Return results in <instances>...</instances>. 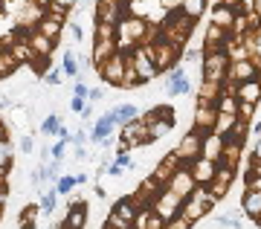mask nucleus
Listing matches in <instances>:
<instances>
[{
  "label": "nucleus",
  "mask_w": 261,
  "mask_h": 229,
  "mask_svg": "<svg viewBox=\"0 0 261 229\" xmlns=\"http://www.w3.org/2000/svg\"><path fill=\"white\" fill-rule=\"evenodd\" d=\"M157 32L166 41H171V44H177V46H186V41L192 38V32H195V18H189L186 12H168V18L166 20H160L157 23Z\"/></svg>",
  "instance_id": "1"
},
{
  "label": "nucleus",
  "mask_w": 261,
  "mask_h": 229,
  "mask_svg": "<svg viewBox=\"0 0 261 229\" xmlns=\"http://www.w3.org/2000/svg\"><path fill=\"white\" fill-rule=\"evenodd\" d=\"M151 49V58H154V64L160 67V73H168L174 64H180L183 61V46L171 44V41H166L163 35H157L154 41L148 44Z\"/></svg>",
  "instance_id": "2"
},
{
  "label": "nucleus",
  "mask_w": 261,
  "mask_h": 229,
  "mask_svg": "<svg viewBox=\"0 0 261 229\" xmlns=\"http://www.w3.org/2000/svg\"><path fill=\"white\" fill-rule=\"evenodd\" d=\"M226 70H229V53L224 46L221 49H203V58H200V79H209V82H226Z\"/></svg>",
  "instance_id": "3"
},
{
  "label": "nucleus",
  "mask_w": 261,
  "mask_h": 229,
  "mask_svg": "<svg viewBox=\"0 0 261 229\" xmlns=\"http://www.w3.org/2000/svg\"><path fill=\"white\" fill-rule=\"evenodd\" d=\"M154 139H151V128H148V122L142 119H130L122 125L119 131V148H125V151H130V148H145L151 145Z\"/></svg>",
  "instance_id": "4"
},
{
  "label": "nucleus",
  "mask_w": 261,
  "mask_h": 229,
  "mask_svg": "<svg viewBox=\"0 0 261 229\" xmlns=\"http://www.w3.org/2000/svg\"><path fill=\"white\" fill-rule=\"evenodd\" d=\"M183 200H186V197H183V194H177L174 192V189H163V192L157 194V197H154V203H151V209L157 212L160 218L166 220V226L168 223H171V220L177 218L180 215V209H183Z\"/></svg>",
  "instance_id": "5"
},
{
  "label": "nucleus",
  "mask_w": 261,
  "mask_h": 229,
  "mask_svg": "<svg viewBox=\"0 0 261 229\" xmlns=\"http://www.w3.org/2000/svg\"><path fill=\"white\" fill-rule=\"evenodd\" d=\"M130 64V53H122V49H116V53L105 61L102 67H99V79H102L105 84H113V87H119L122 79H125V70H128Z\"/></svg>",
  "instance_id": "6"
},
{
  "label": "nucleus",
  "mask_w": 261,
  "mask_h": 229,
  "mask_svg": "<svg viewBox=\"0 0 261 229\" xmlns=\"http://www.w3.org/2000/svg\"><path fill=\"white\" fill-rule=\"evenodd\" d=\"M166 93L171 96V99H177V96H189V93L195 90L192 87V82H189V70H186V61H180V64H174L171 70H168L166 75Z\"/></svg>",
  "instance_id": "7"
},
{
  "label": "nucleus",
  "mask_w": 261,
  "mask_h": 229,
  "mask_svg": "<svg viewBox=\"0 0 261 229\" xmlns=\"http://www.w3.org/2000/svg\"><path fill=\"white\" fill-rule=\"evenodd\" d=\"M174 154H177V160L183 165H189L192 160H197V157L203 154V131L192 128L186 137L180 139V145L174 148Z\"/></svg>",
  "instance_id": "8"
},
{
  "label": "nucleus",
  "mask_w": 261,
  "mask_h": 229,
  "mask_svg": "<svg viewBox=\"0 0 261 229\" xmlns=\"http://www.w3.org/2000/svg\"><path fill=\"white\" fill-rule=\"evenodd\" d=\"M130 64L137 67V73L145 79V84L154 82L160 75V67L154 64V58H151V49L148 44H140V46H134V53H130Z\"/></svg>",
  "instance_id": "9"
},
{
  "label": "nucleus",
  "mask_w": 261,
  "mask_h": 229,
  "mask_svg": "<svg viewBox=\"0 0 261 229\" xmlns=\"http://www.w3.org/2000/svg\"><path fill=\"white\" fill-rule=\"evenodd\" d=\"M116 125H122L119 113H116V108H111L108 113H102V116L90 125V142H96V145H99L105 137H111L113 131H116Z\"/></svg>",
  "instance_id": "10"
},
{
  "label": "nucleus",
  "mask_w": 261,
  "mask_h": 229,
  "mask_svg": "<svg viewBox=\"0 0 261 229\" xmlns=\"http://www.w3.org/2000/svg\"><path fill=\"white\" fill-rule=\"evenodd\" d=\"M247 79H261L258 73V64L252 58H238V61H229V70H226V82H235L241 84Z\"/></svg>",
  "instance_id": "11"
},
{
  "label": "nucleus",
  "mask_w": 261,
  "mask_h": 229,
  "mask_svg": "<svg viewBox=\"0 0 261 229\" xmlns=\"http://www.w3.org/2000/svg\"><path fill=\"white\" fill-rule=\"evenodd\" d=\"M232 180H235V165L218 163V171H215L212 183H209V192H212L215 197H221V200H224L226 194H229V186H232Z\"/></svg>",
  "instance_id": "12"
},
{
  "label": "nucleus",
  "mask_w": 261,
  "mask_h": 229,
  "mask_svg": "<svg viewBox=\"0 0 261 229\" xmlns=\"http://www.w3.org/2000/svg\"><path fill=\"white\" fill-rule=\"evenodd\" d=\"M195 186H197V180H195V174H192L189 165H180L177 171H174V177L168 180V189H174V192L183 194V197H189V194L195 192Z\"/></svg>",
  "instance_id": "13"
},
{
  "label": "nucleus",
  "mask_w": 261,
  "mask_h": 229,
  "mask_svg": "<svg viewBox=\"0 0 261 229\" xmlns=\"http://www.w3.org/2000/svg\"><path fill=\"white\" fill-rule=\"evenodd\" d=\"M215 122H218V105H195V125L192 128L197 131H215Z\"/></svg>",
  "instance_id": "14"
},
{
  "label": "nucleus",
  "mask_w": 261,
  "mask_h": 229,
  "mask_svg": "<svg viewBox=\"0 0 261 229\" xmlns=\"http://www.w3.org/2000/svg\"><path fill=\"white\" fill-rule=\"evenodd\" d=\"M189 168H192V174H195L197 183L209 186V183H212V177H215V171H218V163L200 154L197 160H192V163H189Z\"/></svg>",
  "instance_id": "15"
},
{
  "label": "nucleus",
  "mask_w": 261,
  "mask_h": 229,
  "mask_svg": "<svg viewBox=\"0 0 261 229\" xmlns=\"http://www.w3.org/2000/svg\"><path fill=\"white\" fill-rule=\"evenodd\" d=\"M27 41H29V46L35 49V55H53L56 53V38H49V35H44L41 29H27Z\"/></svg>",
  "instance_id": "16"
},
{
  "label": "nucleus",
  "mask_w": 261,
  "mask_h": 229,
  "mask_svg": "<svg viewBox=\"0 0 261 229\" xmlns=\"http://www.w3.org/2000/svg\"><path fill=\"white\" fill-rule=\"evenodd\" d=\"M241 209L247 218L255 220V226H261L258 220H261V192H255V189H244L241 194Z\"/></svg>",
  "instance_id": "17"
},
{
  "label": "nucleus",
  "mask_w": 261,
  "mask_h": 229,
  "mask_svg": "<svg viewBox=\"0 0 261 229\" xmlns=\"http://www.w3.org/2000/svg\"><path fill=\"white\" fill-rule=\"evenodd\" d=\"M180 165H183V163L177 160V154H174V151H168V154L157 163V168H154V177H157L163 186H168V180L174 177V171H177Z\"/></svg>",
  "instance_id": "18"
},
{
  "label": "nucleus",
  "mask_w": 261,
  "mask_h": 229,
  "mask_svg": "<svg viewBox=\"0 0 261 229\" xmlns=\"http://www.w3.org/2000/svg\"><path fill=\"white\" fill-rule=\"evenodd\" d=\"M224 137L218 134V131H206L203 134V157L215 160V163H221V157H224Z\"/></svg>",
  "instance_id": "19"
},
{
  "label": "nucleus",
  "mask_w": 261,
  "mask_h": 229,
  "mask_svg": "<svg viewBox=\"0 0 261 229\" xmlns=\"http://www.w3.org/2000/svg\"><path fill=\"white\" fill-rule=\"evenodd\" d=\"M221 93H224V82H209V79H200L197 101H200V105H218Z\"/></svg>",
  "instance_id": "20"
},
{
  "label": "nucleus",
  "mask_w": 261,
  "mask_h": 229,
  "mask_svg": "<svg viewBox=\"0 0 261 229\" xmlns=\"http://www.w3.org/2000/svg\"><path fill=\"white\" fill-rule=\"evenodd\" d=\"M235 15H238V9L221 0L218 6H212V12H209V20H212V23H218V27H224V29H232Z\"/></svg>",
  "instance_id": "21"
},
{
  "label": "nucleus",
  "mask_w": 261,
  "mask_h": 229,
  "mask_svg": "<svg viewBox=\"0 0 261 229\" xmlns=\"http://www.w3.org/2000/svg\"><path fill=\"white\" fill-rule=\"evenodd\" d=\"M226 38H229V29L209 20V29L203 32V49H221V46H226Z\"/></svg>",
  "instance_id": "22"
},
{
  "label": "nucleus",
  "mask_w": 261,
  "mask_h": 229,
  "mask_svg": "<svg viewBox=\"0 0 261 229\" xmlns=\"http://www.w3.org/2000/svg\"><path fill=\"white\" fill-rule=\"evenodd\" d=\"M61 223H64V226H75V229L84 226V223H87V203L73 197L70 209H67V218H61Z\"/></svg>",
  "instance_id": "23"
},
{
  "label": "nucleus",
  "mask_w": 261,
  "mask_h": 229,
  "mask_svg": "<svg viewBox=\"0 0 261 229\" xmlns=\"http://www.w3.org/2000/svg\"><path fill=\"white\" fill-rule=\"evenodd\" d=\"M119 46H116V38H108V41H93V67L99 70V67L111 58L113 53H116Z\"/></svg>",
  "instance_id": "24"
},
{
  "label": "nucleus",
  "mask_w": 261,
  "mask_h": 229,
  "mask_svg": "<svg viewBox=\"0 0 261 229\" xmlns=\"http://www.w3.org/2000/svg\"><path fill=\"white\" fill-rule=\"evenodd\" d=\"M235 96L241 101H255L258 105L261 99V79H247V82L238 84V90H235Z\"/></svg>",
  "instance_id": "25"
},
{
  "label": "nucleus",
  "mask_w": 261,
  "mask_h": 229,
  "mask_svg": "<svg viewBox=\"0 0 261 229\" xmlns=\"http://www.w3.org/2000/svg\"><path fill=\"white\" fill-rule=\"evenodd\" d=\"M87 64V61H79V58H75V53H70V49H64V53H61V67H64V73L70 75V79H79V73H82V67Z\"/></svg>",
  "instance_id": "26"
},
{
  "label": "nucleus",
  "mask_w": 261,
  "mask_h": 229,
  "mask_svg": "<svg viewBox=\"0 0 261 229\" xmlns=\"http://www.w3.org/2000/svg\"><path fill=\"white\" fill-rule=\"evenodd\" d=\"M56 200H58V189H41L38 194V206H41V215H53L56 212Z\"/></svg>",
  "instance_id": "27"
},
{
  "label": "nucleus",
  "mask_w": 261,
  "mask_h": 229,
  "mask_svg": "<svg viewBox=\"0 0 261 229\" xmlns=\"http://www.w3.org/2000/svg\"><path fill=\"white\" fill-rule=\"evenodd\" d=\"M61 125H64V119H61V116H58V113H47V116H44V122H41V134H44V137H58V131H61Z\"/></svg>",
  "instance_id": "28"
},
{
  "label": "nucleus",
  "mask_w": 261,
  "mask_h": 229,
  "mask_svg": "<svg viewBox=\"0 0 261 229\" xmlns=\"http://www.w3.org/2000/svg\"><path fill=\"white\" fill-rule=\"evenodd\" d=\"M18 58L12 55V49H0V79H6V75H15L18 70Z\"/></svg>",
  "instance_id": "29"
},
{
  "label": "nucleus",
  "mask_w": 261,
  "mask_h": 229,
  "mask_svg": "<svg viewBox=\"0 0 261 229\" xmlns=\"http://www.w3.org/2000/svg\"><path fill=\"white\" fill-rule=\"evenodd\" d=\"M241 119L238 113H226V110H218V122H215V131L224 137V134H229V131L235 128V122Z\"/></svg>",
  "instance_id": "30"
},
{
  "label": "nucleus",
  "mask_w": 261,
  "mask_h": 229,
  "mask_svg": "<svg viewBox=\"0 0 261 229\" xmlns=\"http://www.w3.org/2000/svg\"><path fill=\"white\" fill-rule=\"evenodd\" d=\"M244 44H247V49H250V58L261 61V27L252 29V32H247V35H244Z\"/></svg>",
  "instance_id": "31"
},
{
  "label": "nucleus",
  "mask_w": 261,
  "mask_h": 229,
  "mask_svg": "<svg viewBox=\"0 0 261 229\" xmlns=\"http://www.w3.org/2000/svg\"><path fill=\"white\" fill-rule=\"evenodd\" d=\"M241 154H244L241 142H226V145H224V157H221V163L235 165V168H238V163H241Z\"/></svg>",
  "instance_id": "32"
},
{
  "label": "nucleus",
  "mask_w": 261,
  "mask_h": 229,
  "mask_svg": "<svg viewBox=\"0 0 261 229\" xmlns=\"http://www.w3.org/2000/svg\"><path fill=\"white\" fill-rule=\"evenodd\" d=\"M145 84V79H142L140 73H137V67L134 64H128V70H125V79H122V90H134V87H142Z\"/></svg>",
  "instance_id": "33"
},
{
  "label": "nucleus",
  "mask_w": 261,
  "mask_h": 229,
  "mask_svg": "<svg viewBox=\"0 0 261 229\" xmlns=\"http://www.w3.org/2000/svg\"><path fill=\"white\" fill-rule=\"evenodd\" d=\"M180 12H186L189 18H200L206 12V0H180Z\"/></svg>",
  "instance_id": "34"
},
{
  "label": "nucleus",
  "mask_w": 261,
  "mask_h": 229,
  "mask_svg": "<svg viewBox=\"0 0 261 229\" xmlns=\"http://www.w3.org/2000/svg\"><path fill=\"white\" fill-rule=\"evenodd\" d=\"M148 128H151V139H163L168 131L174 128V122H168V119H151Z\"/></svg>",
  "instance_id": "35"
},
{
  "label": "nucleus",
  "mask_w": 261,
  "mask_h": 229,
  "mask_svg": "<svg viewBox=\"0 0 261 229\" xmlns=\"http://www.w3.org/2000/svg\"><path fill=\"white\" fill-rule=\"evenodd\" d=\"M116 113H119V122H122V125H125V122H130V119H140V116H142L140 108H137V105H130V101L119 105V108H116Z\"/></svg>",
  "instance_id": "36"
},
{
  "label": "nucleus",
  "mask_w": 261,
  "mask_h": 229,
  "mask_svg": "<svg viewBox=\"0 0 261 229\" xmlns=\"http://www.w3.org/2000/svg\"><path fill=\"white\" fill-rule=\"evenodd\" d=\"M64 67H49L47 73H44V79H41V82L47 84V87H58V84L64 82Z\"/></svg>",
  "instance_id": "37"
},
{
  "label": "nucleus",
  "mask_w": 261,
  "mask_h": 229,
  "mask_svg": "<svg viewBox=\"0 0 261 229\" xmlns=\"http://www.w3.org/2000/svg\"><path fill=\"white\" fill-rule=\"evenodd\" d=\"M102 226H105V229H130L134 223H130V220H125V218H119L116 212H111V215H108V220H105Z\"/></svg>",
  "instance_id": "38"
},
{
  "label": "nucleus",
  "mask_w": 261,
  "mask_h": 229,
  "mask_svg": "<svg viewBox=\"0 0 261 229\" xmlns=\"http://www.w3.org/2000/svg\"><path fill=\"white\" fill-rule=\"evenodd\" d=\"M203 58V44L200 46H183V61L186 64H197Z\"/></svg>",
  "instance_id": "39"
},
{
  "label": "nucleus",
  "mask_w": 261,
  "mask_h": 229,
  "mask_svg": "<svg viewBox=\"0 0 261 229\" xmlns=\"http://www.w3.org/2000/svg\"><path fill=\"white\" fill-rule=\"evenodd\" d=\"M79 186V180H75V174L73 177H58L56 180V189H58V194H73V189Z\"/></svg>",
  "instance_id": "40"
},
{
  "label": "nucleus",
  "mask_w": 261,
  "mask_h": 229,
  "mask_svg": "<svg viewBox=\"0 0 261 229\" xmlns=\"http://www.w3.org/2000/svg\"><path fill=\"white\" fill-rule=\"evenodd\" d=\"M12 165V145L9 139H0V168H9Z\"/></svg>",
  "instance_id": "41"
},
{
  "label": "nucleus",
  "mask_w": 261,
  "mask_h": 229,
  "mask_svg": "<svg viewBox=\"0 0 261 229\" xmlns=\"http://www.w3.org/2000/svg\"><path fill=\"white\" fill-rule=\"evenodd\" d=\"M255 108H258L255 101H241V105H238V116H241V119H252V116H255Z\"/></svg>",
  "instance_id": "42"
},
{
  "label": "nucleus",
  "mask_w": 261,
  "mask_h": 229,
  "mask_svg": "<svg viewBox=\"0 0 261 229\" xmlns=\"http://www.w3.org/2000/svg\"><path fill=\"white\" fill-rule=\"evenodd\" d=\"M67 29H70V38H73L75 44H82V41H84V29H82V23H79V20L67 23Z\"/></svg>",
  "instance_id": "43"
},
{
  "label": "nucleus",
  "mask_w": 261,
  "mask_h": 229,
  "mask_svg": "<svg viewBox=\"0 0 261 229\" xmlns=\"http://www.w3.org/2000/svg\"><path fill=\"white\" fill-rule=\"evenodd\" d=\"M67 145H73V142H67V139H58L56 145H53V160H64V157H67Z\"/></svg>",
  "instance_id": "44"
},
{
  "label": "nucleus",
  "mask_w": 261,
  "mask_h": 229,
  "mask_svg": "<svg viewBox=\"0 0 261 229\" xmlns=\"http://www.w3.org/2000/svg\"><path fill=\"white\" fill-rule=\"evenodd\" d=\"M18 148H20V154H32V151H35V139L29 137V134H23L20 142H18Z\"/></svg>",
  "instance_id": "45"
},
{
  "label": "nucleus",
  "mask_w": 261,
  "mask_h": 229,
  "mask_svg": "<svg viewBox=\"0 0 261 229\" xmlns=\"http://www.w3.org/2000/svg\"><path fill=\"white\" fill-rule=\"evenodd\" d=\"M244 189H255V192H261V174H247V180H244Z\"/></svg>",
  "instance_id": "46"
},
{
  "label": "nucleus",
  "mask_w": 261,
  "mask_h": 229,
  "mask_svg": "<svg viewBox=\"0 0 261 229\" xmlns=\"http://www.w3.org/2000/svg\"><path fill=\"white\" fill-rule=\"evenodd\" d=\"M84 105H87V101H84V96H75V93H73V99H70V110H73V113H82Z\"/></svg>",
  "instance_id": "47"
},
{
  "label": "nucleus",
  "mask_w": 261,
  "mask_h": 229,
  "mask_svg": "<svg viewBox=\"0 0 261 229\" xmlns=\"http://www.w3.org/2000/svg\"><path fill=\"white\" fill-rule=\"evenodd\" d=\"M79 116H82L84 125H93V122H90V119H93V101H87V105H84V110L79 113Z\"/></svg>",
  "instance_id": "48"
},
{
  "label": "nucleus",
  "mask_w": 261,
  "mask_h": 229,
  "mask_svg": "<svg viewBox=\"0 0 261 229\" xmlns=\"http://www.w3.org/2000/svg\"><path fill=\"white\" fill-rule=\"evenodd\" d=\"M73 93H75V96H84V99H87V96H90V87H87L84 82H79V79H75V84H73Z\"/></svg>",
  "instance_id": "49"
},
{
  "label": "nucleus",
  "mask_w": 261,
  "mask_h": 229,
  "mask_svg": "<svg viewBox=\"0 0 261 229\" xmlns=\"http://www.w3.org/2000/svg\"><path fill=\"white\" fill-rule=\"evenodd\" d=\"M9 108H15V101L6 90H0V110H9Z\"/></svg>",
  "instance_id": "50"
},
{
  "label": "nucleus",
  "mask_w": 261,
  "mask_h": 229,
  "mask_svg": "<svg viewBox=\"0 0 261 229\" xmlns=\"http://www.w3.org/2000/svg\"><path fill=\"white\" fill-rule=\"evenodd\" d=\"M73 157L79 160V163H87V160H90V154H87V148H84V145H75Z\"/></svg>",
  "instance_id": "51"
},
{
  "label": "nucleus",
  "mask_w": 261,
  "mask_h": 229,
  "mask_svg": "<svg viewBox=\"0 0 261 229\" xmlns=\"http://www.w3.org/2000/svg\"><path fill=\"white\" fill-rule=\"evenodd\" d=\"M105 99V90H102V87H90V96H87V101H93V105H96V101H102Z\"/></svg>",
  "instance_id": "52"
},
{
  "label": "nucleus",
  "mask_w": 261,
  "mask_h": 229,
  "mask_svg": "<svg viewBox=\"0 0 261 229\" xmlns=\"http://www.w3.org/2000/svg\"><path fill=\"white\" fill-rule=\"evenodd\" d=\"M38 157H41L44 163H49V160H53V148H38Z\"/></svg>",
  "instance_id": "53"
},
{
  "label": "nucleus",
  "mask_w": 261,
  "mask_h": 229,
  "mask_svg": "<svg viewBox=\"0 0 261 229\" xmlns=\"http://www.w3.org/2000/svg\"><path fill=\"white\" fill-rule=\"evenodd\" d=\"M250 157H252V160H261V137L255 139V145H252V154Z\"/></svg>",
  "instance_id": "54"
},
{
  "label": "nucleus",
  "mask_w": 261,
  "mask_h": 229,
  "mask_svg": "<svg viewBox=\"0 0 261 229\" xmlns=\"http://www.w3.org/2000/svg\"><path fill=\"white\" fill-rule=\"evenodd\" d=\"M73 145H84V131H75L73 134Z\"/></svg>",
  "instance_id": "55"
},
{
  "label": "nucleus",
  "mask_w": 261,
  "mask_h": 229,
  "mask_svg": "<svg viewBox=\"0 0 261 229\" xmlns=\"http://www.w3.org/2000/svg\"><path fill=\"white\" fill-rule=\"evenodd\" d=\"M0 139H9V131H6V122L0 119Z\"/></svg>",
  "instance_id": "56"
},
{
  "label": "nucleus",
  "mask_w": 261,
  "mask_h": 229,
  "mask_svg": "<svg viewBox=\"0 0 261 229\" xmlns=\"http://www.w3.org/2000/svg\"><path fill=\"white\" fill-rule=\"evenodd\" d=\"M93 192H96V197H99V200H105V197H108V192H105V189H102V186H96V189H93Z\"/></svg>",
  "instance_id": "57"
},
{
  "label": "nucleus",
  "mask_w": 261,
  "mask_h": 229,
  "mask_svg": "<svg viewBox=\"0 0 261 229\" xmlns=\"http://www.w3.org/2000/svg\"><path fill=\"white\" fill-rule=\"evenodd\" d=\"M250 9H252V12H258V15H261V0H250Z\"/></svg>",
  "instance_id": "58"
},
{
  "label": "nucleus",
  "mask_w": 261,
  "mask_h": 229,
  "mask_svg": "<svg viewBox=\"0 0 261 229\" xmlns=\"http://www.w3.org/2000/svg\"><path fill=\"white\" fill-rule=\"evenodd\" d=\"M75 180H79V186H84V183H87V174H84V171H79V174H75Z\"/></svg>",
  "instance_id": "59"
},
{
  "label": "nucleus",
  "mask_w": 261,
  "mask_h": 229,
  "mask_svg": "<svg viewBox=\"0 0 261 229\" xmlns=\"http://www.w3.org/2000/svg\"><path fill=\"white\" fill-rule=\"evenodd\" d=\"M250 131L255 134V137H261V122H255V125H250Z\"/></svg>",
  "instance_id": "60"
}]
</instances>
